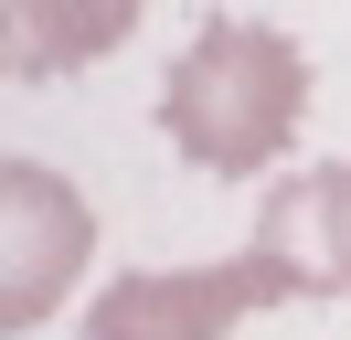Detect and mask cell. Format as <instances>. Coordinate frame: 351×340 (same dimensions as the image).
Masks as SVG:
<instances>
[{"instance_id":"6da1fadb","label":"cell","mask_w":351,"mask_h":340,"mask_svg":"<svg viewBox=\"0 0 351 340\" xmlns=\"http://www.w3.org/2000/svg\"><path fill=\"white\" fill-rule=\"evenodd\" d=\"M308 117V53L277 32V21H234L213 11L181 64L160 75V138L181 149L213 181H256Z\"/></svg>"},{"instance_id":"7a4b0ae2","label":"cell","mask_w":351,"mask_h":340,"mask_svg":"<svg viewBox=\"0 0 351 340\" xmlns=\"http://www.w3.org/2000/svg\"><path fill=\"white\" fill-rule=\"evenodd\" d=\"M277 298H287V276L256 245L223 255V266H128L96 287L86 340H234V319L277 308Z\"/></svg>"},{"instance_id":"3957f363","label":"cell","mask_w":351,"mask_h":340,"mask_svg":"<svg viewBox=\"0 0 351 340\" xmlns=\"http://www.w3.org/2000/svg\"><path fill=\"white\" fill-rule=\"evenodd\" d=\"M86 255H96V212L64 191V170L0 160V330H32Z\"/></svg>"},{"instance_id":"277c9868","label":"cell","mask_w":351,"mask_h":340,"mask_svg":"<svg viewBox=\"0 0 351 340\" xmlns=\"http://www.w3.org/2000/svg\"><path fill=\"white\" fill-rule=\"evenodd\" d=\"M256 255L287 276V298H351V160L287 170L256 212Z\"/></svg>"},{"instance_id":"5b68a950","label":"cell","mask_w":351,"mask_h":340,"mask_svg":"<svg viewBox=\"0 0 351 340\" xmlns=\"http://www.w3.org/2000/svg\"><path fill=\"white\" fill-rule=\"evenodd\" d=\"M138 11H149V0H0V21H11L0 75L11 85H53V75H75V64L117 53V42L138 32Z\"/></svg>"}]
</instances>
